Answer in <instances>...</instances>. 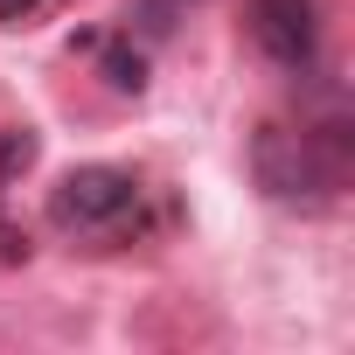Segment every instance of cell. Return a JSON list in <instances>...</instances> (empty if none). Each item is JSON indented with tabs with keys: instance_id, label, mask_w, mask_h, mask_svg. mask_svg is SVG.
<instances>
[{
	"instance_id": "1",
	"label": "cell",
	"mask_w": 355,
	"mask_h": 355,
	"mask_svg": "<svg viewBox=\"0 0 355 355\" xmlns=\"http://www.w3.org/2000/svg\"><path fill=\"white\" fill-rule=\"evenodd\" d=\"M251 167L272 202L286 209H327L348 182V119H320V125H265L251 146Z\"/></svg>"
},
{
	"instance_id": "6",
	"label": "cell",
	"mask_w": 355,
	"mask_h": 355,
	"mask_svg": "<svg viewBox=\"0 0 355 355\" xmlns=\"http://www.w3.org/2000/svg\"><path fill=\"white\" fill-rule=\"evenodd\" d=\"M0 258H28V237H21L8 216H0Z\"/></svg>"
},
{
	"instance_id": "5",
	"label": "cell",
	"mask_w": 355,
	"mask_h": 355,
	"mask_svg": "<svg viewBox=\"0 0 355 355\" xmlns=\"http://www.w3.org/2000/svg\"><path fill=\"white\" fill-rule=\"evenodd\" d=\"M56 8V0H0V28H28V21H42Z\"/></svg>"
},
{
	"instance_id": "2",
	"label": "cell",
	"mask_w": 355,
	"mask_h": 355,
	"mask_svg": "<svg viewBox=\"0 0 355 355\" xmlns=\"http://www.w3.org/2000/svg\"><path fill=\"white\" fill-rule=\"evenodd\" d=\"M132 209H139V182L125 167H70L49 189V216L70 237H112Z\"/></svg>"
},
{
	"instance_id": "4",
	"label": "cell",
	"mask_w": 355,
	"mask_h": 355,
	"mask_svg": "<svg viewBox=\"0 0 355 355\" xmlns=\"http://www.w3.org/2000/svg\"><path fill=\"white\" fill-rule=\"evenodd\" d=\"M105 84L139 98V91H146V56H139L132 42H112V49H105Z\"/></svg>"
},
{
	"instance_id": "3",
	"label": "cell",
	"mask_w": 355,
	"mask_h": 355,
	"mask_svg": "<svg viewBox=\"0 0 355 355\" xmlns=\"http://www.w3.org/2000/svg\"><path fill=\"white\" fill-rule=\"evenodd\" d=\"M251 42L279 70L306 77L320 63V0H251Z\"/></svg>"
}]
</instances>
